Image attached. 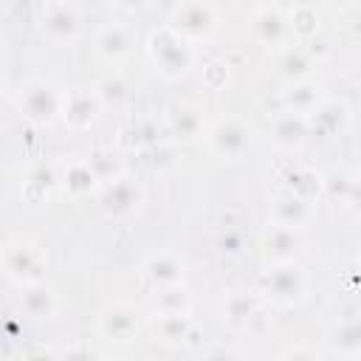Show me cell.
Here are the masks:
<instances>
[{
  "label": "cell",
  "mask_w": 361,
  "mask_h": 361,
  "mask_svg": "<svg viewBox=\"0 0 361 361\" xmlns=\"http://www.w3.org/2000/svg\"><path fill=\"white\" fill-rule=\"evenodd\" d=\"M282 361H319V355H313L307 347H296V350H288Z\"/></svg>",
  "instance_id": "obj_17"
},
{
  "label": "cell",
  "mask_w": 361,
  "mask_h": 361,
  "mask_svg": "<svg viewBox=\"0 0 361 361\" xmlns=\"http://www.w3.org/2000/svg\"><path fill=\"white\" fill-rule=\"evenodd\" d=\"M0 96H3V76H0Z\"/></svg>",
  "instance_id": "obj_19"
},
{
  "label": "cell",
  "mask_w": 361,
  "mask_h": 361,
  "mask_svg": "<svg viewBox=\"0 0 361 361\" xmlns=\"http://www.w3.org/2000/svg\"><path fill=\"white\" fill-rule=\"evenodd\" d=\"M3 268L11 279H25V282H34L39 276V268H42V251L31 243H8L3 248Z\"/></svg>",
  "instance_id": "obj_4"
},
{
  "label": "cell",
  "mask_w": 361,
  "mask_h": 361,
  "mask_svg": "<svg viewBox=\"0 0 361 361\" xmlns=\"http://www.w3.org/2000/svg\"><path fill=\"white\" fill-rule=\"evenodd\" d=\"M217 23V11L209 3H183L172 14V31L180 39H195L206 37Z\"/></svg>",
  "instance_id": "obj_2"
},
{
  "label": "cell",
  "mask_w": 361,
  "mask_h": 361,
  "mask_svg": "<svg viewBox=\"0 0 361 361\" xmlns=\"http://www.w3.org/2000/svg\"><path fill=\"white\" fill-rule=\"evenodd\" d=\"M96 96V93H93ZM93 96L85 93V90H76L65 99V118L73 124V127H85L90 124L93 118Z\"/></svg>",
  "instance_id": "obj_13"
},
{
  "label": "cell",
  "mask_w": 361,
  "mask_h": 361,
  "mask_svg": "<svg viewBox=\"0 0 361 361\" xmlns=\"http://www.w3.org/2000/svg\"><path fill=\"white\" fill-rule=\"evenodd\" d=\"M23 307L37 319H48V316H54L56 302H54V293L48 288H28L23 293Z\"/></svg>",
  "instance_id": "obj_15"
},
{
  "label": "cell",
  "mask_w": 361,
  "mask_h": 361,
  "mask_svg": "<svg viewBox=\"0 0 361 361\" xmlns=\"http://www.w3.org/2000/svg\"><path fill=\"white\" fill-rule=\"evenodd\" d=\"M302 288H305V279H302V271L296 265H276L271 268L268 274V293L276 299V302H293L302 296Z\"/></svg>",
  "instance_id": "obj_7"
},
{
  "label": "cell",
  "mask_w": 361,
  "mask_h": 361,
  "mask_svg": "<svg viewBox=\"0 0 361 361\" xmlns=\"http://www.w3.org/2000/svg\"><path fill=\"white\" fill-rule=\"evenodd\" d=\"M42 31H45L51 39H56V42L73 39L76 31H79V17H76V11H73L71 6L54 3V6H48L45 14H42Z\"/></svg>",
  "instance_id": "obj_8"
},
{
  "label": "cell",
  "mask_w": 361,
  "mask_h": 361,
  "mask_svg": "<svg viewBox=\"0 0 361 361\" xmlns=\"http://www.w3.org/2000/svg\"><path fill=\"white\" fill-rule=\"evenodd\" d=\"M20 107H23L31 118L48 121V118H54V113L59 110V99H56V93H54L51 85L31 82V85L23 90V96H20Z\"/></svg>",
  "instance_id": "obj_6"
},
{
  "label": "cell",
  "mask_w": 361,
  "mask_h": 361,
  "mask_svg": "<svg viewBox=\"0 0 361 361\" xmlns=\"http://www.w3.org/2000/svg\"><path fill=\"white\" fill-rule=\"evenodd\" d=\"M302 138V124L293 121V116H285L276 121V141L279 144H299Z\"/></svg>",
  "instance_id": "obj_16"
},
{
  "label": "cell",
  "mask_w": 361,
  "mask_h": 361,
  "mask_svg": "<svg viewBox=\"0 0 361 361\" xmlns=\"http://www.w3.org/2000/svg\"><path fill=\"white\" fill-rule=\"evenodd\" d=\"M158 68L166 73V76H180L189 62H192V48L186 45V39H180L175 31H161V34H152V45H149Z\"/></svg>",
  "instance_id": "obj_1"
},
{
  "label": "cell",
  "mask_w": 361,
  "mask_h": 361,
  "mask_svg": "<svg viewBox=\"0 0 361 361\" xmlns=\"http://www.w3.org/2000/svg\"><path fill=\"white\" fill-rule=\"evenodd\" d=\"M130 31L124 28V25H118V23H113V25H104L102 28V34H99V51L107 56V59H118V56H124L127 51H130Z\"/></svg>",
  "instance_id": "obj_12"
},
{
  "label": "cell",
  "mask_w": 361,
  "mask_h": 361,
  "mask_svg": "<svg viewBox=\"0 0 361 361\" xmlns=\"http://www.w3.org/2000/svg\"><path fill=\"white\" fill-rule=\"evenodd\" d=\"M166 118H169V130L183 141H192L203 133V113L195 104H186V102L172 104Z\"/></svg>",
  "instance_id": "obj_9"
},
{
  "label": "cell",
  "mask_w": 361,
  "mask_h": 361,
  "mask_svg": "<svg viewBox=\"0 0 361 361\" xmlns=\"http://www.w3.org/2000/svg\"><path fill=\"white\" fill-rule=\"evenodd\" d=\"M248 141H251V133L240 118H223L209 133V144H212L214 155L228 158V161H237L245 152Z\"/></svg>",
  "instance_id": "obj_3"
},
{
  "label": "cell",
  "mask_w": 361,
  "mask_h": 361,
  "mask_svg": "<svg viewBox=\"0 0 361 361\" xmlns=\"http://www.w3.org/2000/svg\"><path fill=\"white\" fill-rule=\"evenodd\" d=\"M99 327L107 338H116V341H130L135 333H138V313L133 305H124V302H116L110 307L102 310L99 316Z\"/></svg>",
  "instance_id": "obj_5"
},
{
  "label": "cell",
  "mask_w": 361,
  "mask_h": 361,
  "mask_svg": "<svg viewBox=\"0 0 361 361\" xmlns=\"http://www.w3.org/2000/svg\"><path fill=\"white\" fill-rule=\"evenodd\" d=\"M155 330L164 341H183L189 333V319L186 313H155Z\"/></svg>",
  "instance_id": "obj_14"
},
{
  "label": "cell",
  "mask_w": 361,
  "mask_h": 361,
  "mask_svg": "<svg viewBox=\"0 0 361 361\" xmlns=\"http://www.w3.org/2000/svg\"><path fill=\"white\" fill-rule=\"evenodd\" d=\"M135 203H138V186H135L133 180H127V178L113 180V183L104 189V195H102V209H104L107 214H124V212H130Z\"/></svg>",
  "instance_id": "obj_10"
},
{
  "label": "cell",
  "mask_w": 361,
  "mask_h": 361,
  "mask_svg": "<svg viewBox=\"0 0 361 361\" xmlns=\"http://www.w3.org/2000/svg\"><path fill=\"white\" fill-rule=\"evenodd\" d=\"M147 276H149L152 282H158V285L172 288V285H180V279H183V265H180L175 257H169V254H158V257H152V259L147 262Z\"/></svg>",
  "instance_id": "obj_11"
},
{
  "label": "cell",
  "mask_w": 361,
  "mask_h": 361,
  "mask_svg": "<svg viewBox=\"0 0 361 361\" xmlns=\"http://www.w3.org/2000/svg\"><path fill=\"white\" fill-rule=\"evenodd\" d=\"M200 361H237V355H234L231 350H226V347H217V350L206 353Z\"/></svg>",
  "instance_id": "obj_18"
}]
</instances>
